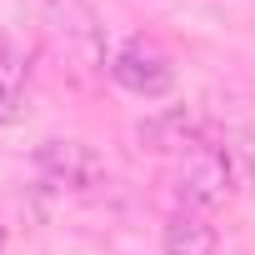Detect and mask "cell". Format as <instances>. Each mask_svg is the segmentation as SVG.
Masks as SVG:
<instances>
[{"label":"cell","instance_id":"obj_9","mask_svg":"<svg viewBox=\"0 0 255 255\" xmlns=\"http://www.w3.org/2000/svg\"><path fill=\"white\" fill-rule=\"evenodd\" d=\"M0 255H5V230H0Z\"/></svg>","mask_w":255,"mask_h":255},{"label":"cell","instance_id":"obj_3","mask_svg":"<svg viewBox=\"0 0 255 255\" xmlns=\"http://www.w3.org/2000/svg\"><path fill=\"white\" fill-rule=\"evenodd\" d=\"M175 195H180V210H200V215L225 205V195H230V160H225V150L190 145L180 155V170H175Z\"/></svg>","mask_w":255,"mask_h":255},{"label":"cell","instance_id":"obj_6","mask_svg":"<svg viewBox=\"0 0 255 255\" xmlns=\"http://www.w3.org/2000/svg\"><path fill=\"white\" fill-rule=\"evenodd\" d=\"M140 145H150V150H190V145H200L195 140V120H190V110H165V115H150V120H140Z\"/></svg>","mask_w":255,"mask_h":255},{"label":"cell","instance_id":"obj_1","mask_svg":"<svg viewBox=\"0 0 255 255\" xmlns=\"http://www.w3.org/2000/svg\"><path fill=\"white\" fill-rule=\"evenodd\" d=\"M40 25H45L50 50L60 55V70L75 75L80 85H90V80H100L110 70V60H105V25H100L90 0H45Z\"/></svg>","mask_w":255,"mask_h":255},{"label":"cell","instance_id":"obj_5","mask_svg":"<svg viewBox=\"0 0 255 255\" xmlns=\"http://www.w3.org/2000/svg\"><path fill=\"white\" fill-rule=\"evenodd\" d=\"M160 245H165V255H220V235H215L210 215H200V210H175L165 220Z\"/></svg>","mask_w":255,"mask_h":255},{"label":"cell","instance_id":"obj_8","mask_svg":"<svg viewBox=\"0 0 255 255\" xmlns=\"http://www.w3.org/2000/svg\"><path fill=\"white\" fill-rule=\"evenodd\" d=\"M20 115V90L15 85H0V125H10Z\"/></svg>","mask_w":255,"mask_h":255},{"label":"cell","instance_id":"obj_2","mask_svg":"<svg viewBox=\"0 0 255 255\" xmlns=\"http://www.w3.org/2000/svg\"><path fill=\"white\" fill-rule=\"evenodd\" d=\"M110 80H115L120 90L140 95V100H160V95L175 90V60H170V50H165L160 40L130 35V40L110 55Z\"/></svg>","mask_w":255,"mask_h":255},{"label":"cell","instance_id":"obj_4","mask_svg":"<svg viewBox=\"0 0 255 255\" xmlns=\"http://www.w3.org/2000/svg\"><path fill=\"white\" fill-rule=\"evenodd\" d=\"M35 170L55 185V190H95L105 180V160L95 145L70 140V135H50L35 145Z\"/></svg>","mask_w":255,"mask_h":255},{"label":"cell","instance_id":"obj_7","mask_svg":"<svg viewBox=\"0 0 255 255\" xmlns=\"http://www.w3.org/2000/svg\"><path fill=\"white\" fill-rule=\"evenodd\" d=\"M20 75H25V65L15 60V45L0 35V85H15L20 90Z\"/></svg>","mask_w":255,"mask_h":255}]
</instances>
